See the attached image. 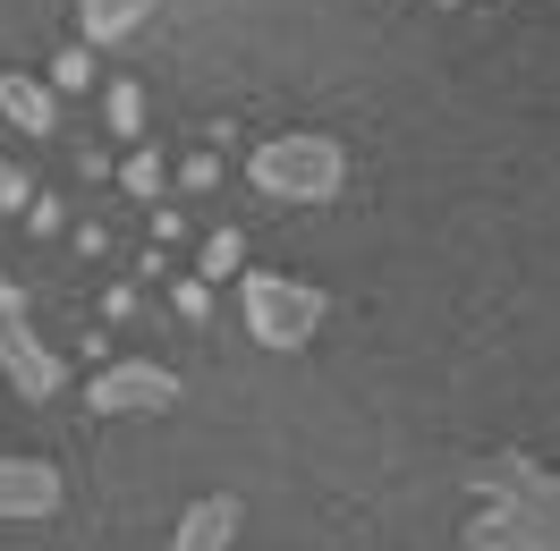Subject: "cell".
I'll use <instances>...</instances> for the list:
<instances>
[{
	"label": "cell",
	"instance_id": "1",
	"mask_svg": "<svg viewBox=\"0 0 560 551\" xmlns=\"http://www.w3.org/2000/svg\"><path fill=\"white\" fill-rule=\"evenodd\" d=\"M476 517H467V551H560V467L526 458V449H485L467 467Z\"/></svg>",
	"mask_w": 560,
	"mask_h": 551
},
{
	"label": "cell",
	"instance_id": "2",
	"mask_svg": "<svg viewBox=\"0 0 560 551\" xmlns=\"http://www.w3.org/2000/svg\"><path fill=\"white\" fill-rule=\"evenodd\" d=\"M246 178L272 204H331L349 187V144L323 137V128H289V137H264L246 153Z\"/></svg>",
	"mask_w": 560,
	"mask_h": 551
},
{
	"label": "cell",
	"instance_id": "3",
	"mask_svg": "<svg viewBox=\"0 0 560 551\" xmlns=\"http://www.w3.org/2000/svg\"><path fill=\"white\" fill-rule=\"evenodd\" d=\"M238 314H246V340H264V348H306V340L323 331L331 297H323V289H306V280L246 272V280H238Z\"/></svg>",
	"mask_w": 560,
	"mask_h": 551
},
{
	"label": "cell",
	"instance_id": "4",
	"mask_svg": "<svg viewBox=\"0 0 560 551\" xmlns=\"http://www.w3.org/2000/svg\"><path fill=\"white\" fill-rule=\"evenodd\" d=\"M85 408L94 415H162L178 408V374L171 365H94V382H85Z\"/></svg>",
	"mask_w": 560,
	"mask_h": 551
},
{
	"label": "cell",
	"instance_id": "5",
	"mask_svg": "<svg viewBox=\"0 0 560 551\" xmlns=\"http://www.w3.org/2000/svg\"><path fill=\"white\" fill-rule=\"evenodd\" d=\"M0 374H9V390H18V399H60L69 365H60V356L35 340V323L18 314V323H0Z\"/></svg>",
	"mask_w": 560,
	"mask_h": 551
},
{
	"label": "cell",
	"instance_id": "6",
	"mask_svg": "<svg viewBox=\"0 0 560 551\" xmlns=\"http://www.w3.org/2000/svg\"><path fill=\"white\" fill-rule=\"evenodd\" d=\"M69 501V476L51 467V458H0V517H51Z\"/></svg>",
	"mask_w": 560,
	"mask_h": 551
},
{
	"label": "cell",
	"instance_id": "7",
	"mask_svg": "<svg viewBox=\"0 0 560 551\" xmlns=\"http://www.w3.org/2000/svg\"><path fill=\"white\" fill-rule=\"evenodd\" d=\"M238 543V501L230 492H205V501H187L171 526V551H230Z\"/></svg>",
	"mask_w": 560,
	"mask_h": 551
},
{
	"label": "cell",
	"instance_id": "8",
	"mask_svg": "<svg viewBox=\"0 0 560 551\" xmlns=\"http://www.w3.org/2000/svg\"><path fill=\"white\" fill-rule=\"evenodd\" d=\"M0 119H9L18 137H51V128H60V94L26 69H0Z\"/></svg>",
	"mask_w": 560,
	"mask_h": 551
},
{
	"label": "cell",
	"instance_id": "9",
	"mask_svg": "<svg viewBox=\"0 0 560 551\" xmlns=\"http://www.w3.org/2000/svg\"><path fill=\"white\" fill-rule=\"evenodd\" d=\"M153 9L162 0H77V26H85V43H128Z\"/></svg>",
	"mask_w": 560,
	"mask_h": 551
},
{
	"label": "cell",
	"instance_id": "10",
	"mask_svg": "<svg viewBox=\"0 0 560 551\" xmlns=\"http://www.w3.org/2000/svg\"><path fill=\"white\" fill-rule=\"evenodd\" d=\"M119 187H128L137 204H162V187H171V171H162V153H153V144H137V153L119 162Z\"/></svg>",
	"mask_w": 560,
	"mask_h": 551
},
{
	"label": "cell",
	"instance_id": "11",
	"mask_svg": "<svg viewBox=\"0 0 560 551\" xmlns=\"http://www.w3.org/2000/svg\"><path fill=\"white\" fill-rule=\"evenodd\" d=\"M103 119H110V137H144V85H137V77H110Z\"/></svg>",
	"mask_w": 560,
	"mask_h": 551
},
{
	"label": "cell",
	"instance_id": "12",
	"mask_svg": "<svg viewBox=\"0 0 560 551\" xmlns=\"http://www.w3.org/2000/svg\"><path fill=\"white\" fill-rule=\"evenodd\" d=\"M43 85H51V94H85V85H94V43H69V51L51 60Z\"/></svg>",
	"mask_w": 560,
	"mask_h": 551
},
{
	"label": "cell",
	"instance_id": "13",
	"mask_svg": "<svg viewBox=\"0 0 560 551\" xmlns=\"http://www.w3.org/2000/svg\"><path fill=\"white\" fill-rule=\"evenodd\" d=\"M212 187H221V144H205V153L178 162V196H212Z\"/></svg>",
	"mask_w": 560,
	"mask_h": 551
},
{
	"label": "cell",
	"instance_id": "14",
	"mask_svg": "<svg viewBox=\"0 0 560 551\" xmlns=\"http://www.w3.org/2000/svg\"><path fill=\"white\" fill-rule=\"evenodd\" d=\"M238 263H246V238H238V230H212V238H205V272L221 280V272H238Z\"/></svg>",
	"mask_w": 560,
	"mask_h": 551
},
{
	"label": "cell",
	"instance_id": "15",
	"mask_svg": "<svg viewBox=\"0 0 560 551\" xmlns=\"http://www.w3.org/2000/svg\"><path fill=\"white\" fill-rule=\"evenodd\" d=\"M26 230H35V238H60V230H69V204L35 187V204H26Z\"/></svg>",
	"mask_w": 560,
	"mask_h": 551
},
{
	"label": "cell",
	"instance_id": "16",
	"mask_svg": "<svg viewBox=\"0 0 560 551\" xmlns=\"http://www.w3.org/2000/svg\"><path fill=\"white\" fill-rule=\"evenodd\" d=\"M26 204H35V178L18 162H0V212H26Z\"/></svg>",
	"mask_w": 560,
	"mask_h": 551
},
{
	"label": "cell",
	"instance_id": "17",
	"mask_svg": "<svg viewBox=\"0 0 560 551\" xmlns=\"http://www.w3.org/2000/svg\"><path fill=\"white\" fill-rule=\"evenodd\" d=\"M171 306H178V323H205V314H212V289H205V280H178Z\"/></svg>",
	"mask_w": 560,
	"mask_h": 551
},
{
	"label": "cell",
	"instance_id": "18",
	"mask_svg": "<svg viewBox=\"0 0 560 551\" xmlns=\"http://www.w3.org/2000/svg\"><path fill=\"white\" fill-rule=\"evenodd\" d=\"M18 314H26V289H18V280L0 272V323H18Z\"/></svg>",
	"mask_w": 560,
	"mask_h": 551
},
{
	"label": "cell",
	"instance_id": "19",
	"mask_svg": "<svg viewBox=\"0 0 560 551\" xmlns=\"http://www.w3.org/2000/svg\"><path fill=\"white\" fill-rule=\"evenodd\" d=\"M433 9H458V0H433Z\"/></svg>",
	"mask_w": 560,
	"mask_h": 551
}]
</instances>
